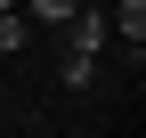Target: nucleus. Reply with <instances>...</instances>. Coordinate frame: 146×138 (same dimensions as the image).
I'll list each match as a JSON object with an SVG mask.
<instances>
[{"label":"nucleus","instance_id":"f257e3e1","mask_svg":"<svg viewBox=\"0 0 146 138\" xmlns=\"http://www.w3.org/2000/svg\"><path fill=\"white\" fill-rule=\"evenodd\" d=\"M25 41H33V16H25V8H0V57L25 49Z\"/></svg>","mask_w":146,"mask_h":138},{"label":"nucleus","instance_id":"f03ea898","mask_svg":"<svg viewBox=\"0 0 146 138\" xmlns=\"http://www.w3.org/2000/svg\"><path fill=\"white\" fill-rule=\"evenodd\" d=\"M57 73H65V90H89L98 81V57H57Z\"/></svg>","mask_w":146,"mask_h":138},{"label":"nucleus","instance_id":"7ed1b4c3","mask_svg":"<svg viewBox=\"0 0 146 138\" xmlns=\"http://www.w3.org/2000/svg\"><path fill=\"white\" fill-rule=\"evenodd\" d=\"M65 8L73 0H25V16H41V25H65Z\"/></svg>","mask_w":146,"mask_h":138},{"label":"nucleus","instance_id":"20e7f679","mask_svg":"<svg viewBox=\"0 0 146 138\" xmlns=\"http://www.w3.org/2000/svg\"><path fill=\"white\" fill-rule=\"evenodd\" d=\"M0 8H25V0H0Z\"/></svg>","mask_w":146,"mask_h":138}]
</instances>
